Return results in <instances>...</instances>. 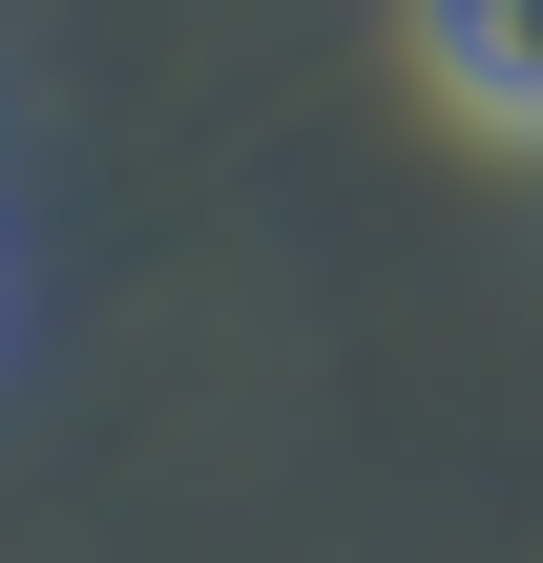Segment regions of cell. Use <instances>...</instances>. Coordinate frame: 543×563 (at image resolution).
<instances>
[{"instance_id":"1","label":"cell","mask_w":543,"mask_h":563,"mask_svg":"<svg viewBox=\"0 0 543 563\" xmlns=\"http://www.w3.org/2000/svg\"><path fill=\"white\" fill-rule=\"evenodd\" d=\"M398 21H419V84H439V125L543 146V0H398Z\"/></svg>"}]
</instances>
